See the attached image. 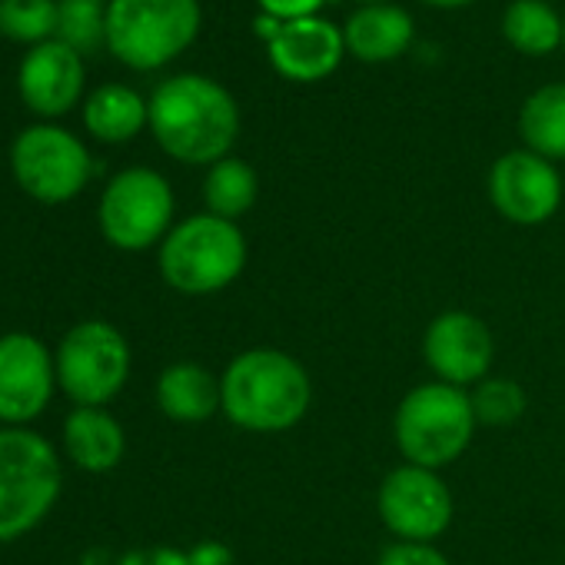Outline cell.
Listing matches in <instances>:
<instances>
[{
    "label": "cell",
    "instance_id": "10",
    "mask_svg": "<svg viewBox=\"0 0 565 565\" xmlns=\"http://www.w3.org/2000/svg\"><path fill=\"white\" fill-rule=\"evenodd\" d=\"M18 183L41 203H64L90 180V157L84 143L61 127H31L18 137L14 153Z\"/></svg>",
    "mask_w": 565,
    "mask_h": 565
},
{
    "label": "cell",
    "instance_id": "15",
    "mask_svg": "<svg viewBox=\"0 0 565 565\" xmlns=\"http://www.w3.org/2000/svg\"><path fill=\"white\" fill-rule=\"evenodd\" d=\"M84 87V67L81 54L61 41L38 44L21 67V94L31 104V110L44 117H57L74 107Z\"/></svg>",
    "mask_w": 565,
    "mask_h": 565
},
{
    "label": "cell",
    "instance_id": "18",
    "mask_svg": "<svg viewBox=\"0 0 565 565\" xmlns=\"http://www.w3.org/2000/svg\"><path fill=\"white\" fill-rule=\"evenodd\" d=\"M343 41L350 54H356L360 61H370V64L393 61L413 44V21L403 8L370 4L350 18Z\"/></svg>",
    "mask_w": 565,
    "mask_h": 565
},
{
    "label": "cell",
    "instance_id": "21",
    "mask_svg": "<svg viewBox=\"0 0 565 565\" xmlns=\"http://www.w3.org/2000/svg\"><path fill=\"white\" fill-rule=\"evenodd\" d=\"M256 193H259L256 170L246 160H236V157H223L220 163H213L206 180H203L206 213H213L220 220H233L236 223L243 213L253 210Z\"/></svg>",
    "mask_w": 565,
    "mask_h": 565
},
{
    "label": "cell",
    "instance_id": "2",
    "mask_svg": "<svg viewBox=\"0 0 565 565\" xmlns=\"http://www.w3.org/2000/svg\"><path fill=\"white\" fill-rule=\"evenodd\" d=\"M150 127L173 160L213 167L230 153L239 134V110L216 81L183 74L153 90Z\"/></svg>",
    "mask_w": 565,
    "mask_h": 565
},
{
    "label": "cell",
    "instance_id": "5",
    "mask_svg": "<svg viewBox=\"0 0 565 565\" xmlns=\"http://www.w3.org/2000/svg\"><path fill=\"white\" fill-rule=\"evenodd\" d=\"M61 495V459L31 429H0V542L31 532Z\"/></svg>",
    "mask_w": 565,
    "mask_h": 565
},
{
    "label": "cell",
    "instance_id": "9",
    "mask_svg": "<svg viewBox=\"0 0 565 565\" xmlns=\"http://www.w3.org/2000/svg\"><path fill=\"white\" fill-rule=\"evenodd\" d=\"M376 512L396 542H429L449 532L456 502L446 479L436 469L413 462L396 466L376 489Z\"/></svg>",
    "mask_w": 565,
    "mask_h": 565
},
{
    "label": "cell",
    "instance_id": "20",
    "mask_svg": "<svg viewBox=\"0 0 565 565\" xmlns=\"http://www.w3.org/2000/svg\"><path fill=\"white\" fill-rule=\"evenodd\" d=\"M519 134L525 150L545 160H565V84H548L522 104Z\"/></svg>",
    "mask_w": 565,
    "mask_h": 565
},
{
    "label": "cell",
    "instance_id": "32",
    "mask_svg": "<svg viewBox=\"0 0 565 565\" xmlns=\"http://www.w3.org/2000/svg\"><path fill=\"white\" fill-rule=\"evenodd\" d=\"M562 44H565V21H562Z\"/></svg>",
    "mask_w": 565,
    "mask_h": 565
},
{
    "label": "cell",
    "instance_id": "28",
    "mask_svg": "<svg viewBox=\"0 0 565 565\" xmlns=\"http://www.w3.org/2000/svg\"><path fill=\"white\" fill-rule=\"evenodd\" d=\"M117 565H190V555L170 545H157V548H134Z\"/></svg>",
    "mask_w": 565,
    "mask_h": 565
},
{
    "label": "cell",
    "instance_id": "24",
    "mask_svg": "<svg viewBox=\"0 0 565 565\" xmlns=\"http://www.w3.org/2000/svg\"><path fill=\"white\" fill-rule=\"evenodd\" d=\"M57 34L61 44L81 51H94L100 38H107L104 0H61L57 4Z\"/></svg>",
    "mask_w": 565,
    "mask_h": 565
},
{
    "label": "cell",
    "instance_id": "30",
    "mask_svg": "<svg viewBox=\"0 0 565 565\" xmlns=\"http://www.w3.org/2000/svg\"><path fill=\"white\" fill-rule=\"evenodd\" d=\"M433 8H462V4H472V0H426Z\"/></svg>",
    "mask_w": 565,
    "mask_h": 565
},
{
    "label": "cell",
    "instance_id": "26",
    "mask_svg": "<svg viewBox=\"0 0 565 565\" xmlns=\"http://www.w3.org/2000/svg\"><path fill=\"white\" fill-rule=\"evenodd\" d=\"M376 565H452L429 542H393L380 552Z\"/></svg>",
    "mask_w": 565,
    "mask_h": 565
},
{
    "label": "cell",
    "instance_id": "6",
    "mask_svg": "<svg viewBox=\"0 0 565 565\" xmlns=\"http://www.w3.org/2000/svg\"><path fill=\"white\" fill-rule=\"evenodd\" d=\"M196 31V0H110L107 8V44L137 71L173 61L193 44Z\"/></svg>",
    "mask_w": 565,
    "mask_h": 565
},
{
    "label": "cell",
    "instance_id": "25",
    "mask_svg": "<svg viewBox=\"0 0 565 565\" xmlns=\"http://www.w3.org/2000/svg\"><path fill=\"white\" fill-rule=\"evenodd\" d=\"M57 28L54 0H0V31L14 41H41Z\"/></svg>",
    "mask_w": 565,
    "mask_h": 565
},
{
    "label": "cell",
    "instance_id": "17",
    "mask_svg": "<svg viewBox=\"0 0 565 565\" xmlns=\"http://www.w3.org/2000/svg\"><path fill=\"white\" fill-rule=\"evenodd\" d=\"M64 446L81 469L107 472L124 459L127 439L110 413L97 406H77L64 423Z\"/></svg>",
    "mask_w": 565,
    "mask_h": 565
},
{
    "label": "cell",
    "instance_id": "4",
    "mask_svg": "<svg viewBox=\"0 0 565 565\" xmlns=\"http://www.w3.org/2000/svg\"><path fill=\"white\" fill-rule=\"evenodd\" d=\"M476 429L469 393L439 380L409 390L393 416V439L403 459L436 472L469 449Z\"/></svg>",
    "mask_w": 565,
    "mask_h": 565
},
{
    "label": "cell",
    "instance_id": "16",
    "mask_svg": "<svg viewBox=\"0 0 565 565\" xmlns=\"http://www.w3.org/2000/svg\"><path fill=\"white\" fill-rule=\"evenodd\" d=\"M157 406L173 423H206L223 409L220 380L200 363H173L157 380Z\"/></svg>",
    "mask_w": 565,
    "mask_h": 565
},
{
    "label": "cell",
    "instance_id": "12",
    "mask_svg": "<svg viewBox=\"0 0 565 565\" xmlns=\"http://www.w3.org/2000/svg\"><path fill=\"white\" fill-rule=\"evenodd\" d=\"M423 360L439 383L466 390L489 376L495 340L476 313L446 310L423 333Z\"/></svg>",
    "mask_w": 565,
    "mask_h": 565
},
{
    "label": "cell",
    "instance_id": "7",
    "mask_svg": "<svg viewBox=\"0 0 565 565\" xmlns=\"http://www.w3.org/2000/svg\"><path fill=\"white\" fill-rule=\"evenodd\" d=\"M57 383L77 406L110 403L130 376V347L124 333L104 320L77 323L57 350Z\"/></svg>",
    "mask_w": 565,
    "mask_h": 565
},
{
    "label": "cell",
    "instance_id": "23",
    "mask_svg": "<svg viewBox=\"0 0 565 565\" xmlns=\"http://www.w3.org/2000/svg\"><path fill=\"white\" fill-rule=\"evenodd\" d=\"M469 399H472L476 423L486 426V429H509V426H515L525 416V406H529L525 390L515 380H509V376H486L482 383L472 386Z\"/></svg>",
    "mask_w": 565,
    "mask_h": 565
},
{
    "label": "cell",
    "instance_id": "22",
    "mask_svg": "<svg viewBox=\"0 0 565 565\" xmlns=\"http://www.w3.org/2000/svg\"><path fill=\"white\" fill-rule=\"evenodd\" d=\"M502 34L515 51L542 57L562 44V21L545 0H512L502 14Z\"/></svg>",
    "mask_w": 565,
    "mask_h": 565
},
{
    "label": "cell",
    "instance_id": "14",
    "mask_svg": "<svg viewBox=\"0 0 565 565\" xmlns=\"http://www.w3.org/2000/svg\"><path fill=\"white\" fill-rule=\"evenodd\" d=\"M269 47V61L273 67L297 84H313L330 77L347 51L343 34L323 21V18H300V21H287L279 28V34L266 44Z\"/></svg>",
    "mask_w": 565,
    "mask_h": 565
},
{
    "label": "cell",
    "instance_id": "31",
    "mask_svg": "<svg viewBox=\"0 0 565 565\" xmlns=\"http://www.w3.org/2000/svg\"><path fill=\"white\" fill-rule=\"evenodd\" d=\"M363 4H366V8H370V4H380V0H363Z\"/></svg>",
    "mask_w": 565,
    "mask_h": 565
},
{
    "label": "cell",
    "instance_id": "29",
    "mask_svg": "<svg viewBox=\"0 0 565 565\" xmlns=\"http://www.w3.org/2000/svg\"><path fill=\"white\" fill-rule=\"evenodd\" d=\"M186 555H190V565H233V548L220 539L196 542Z\"/></svg>",
    "mask_w": 565,
    "mask_h": 565
},
{
    "label": "cell",
    "instance_id": "8",
    "mask_svg": "<svg viewBox=\"0 0 565 565\" xmlns=\"http://www.w3.org/2000/svg\"><path fill=\"white\" fill-rule=\"evenodd\" d=\"M173 220L170 183L147 167L124 170L110 180L100 200V230L110 246L140 253L167 239Z\"/></svg>",
    "mask_w": 565,
    "mask_h": 565
},
{
    "label": "cell",
    "instance_id": "1",
    "mask_svg": "<svg viewBox=\"0 0 565 565\" xmlns=\"http://www.w3.org/2000/svg\"><path fill=\"white\" fill-rule=\"evenodd\" d=\"M223 416L256 436H279L303 423L313 403L307 366L276 347H253L230 360L220 376Z\"/></svg>",
    "mask_w": 565,
    "mask_h": 565
},
{
    "label": "cell",
    "instance_id": "27",
    "mask_svg": "<svg viewBox=\"0 0 565 565\" xmlns=\"http://www.w3.org/2000/svg\"><path fill=\"white\" fill-rule=\"evenodd\" d=\"M323 0H259V8L266 18H276V21H300V18H313L320 11Z\"/></svg>",
    "mask_w": 565,
    "mask_h": 565
},
{
    "label": "cell",
    "instance_id": "13",
    "mask_svg": "<svg viewBox=\"0 0 565 565\" xmlns=\"http://www.w3.org/2000/svg\"><path fill=\"white\" fill-rule=\"evenodd\" d=\"M57 366L41 340L28 333L0 337V423H31L51 403Z\"/></svg>",
    "mask_w": 565,
    "mask_h": 565
},
{
    "label": "cell",
    "instance_id": "19",
    "mask_svg": "<svg viewBox=\"0 0 565 565\" xmlns=\"http://www.w3.org/2000/svg\"><path fill=\"white\" fill-rule=\"evenodd\" d=\"M84 120H87V130L97 140L124 143V140H130V137H137L143 130V124L150 120V107L140 100L137 90L110 84V87L94 90V97L87 100Z\"/></svg>",
    "mask_w": 565,
    "mask_h": 565
},
{
    "label": "cell",
    "instance_id": "11",
    "mask_svg": "<svg viewBox=\"0 0 565 565\" xmlns=\"http://www.w3.org/2000/svg\"><path fill=\"white\" fill-rule=\"evenodd\" d=\"M489 200L515 226L548 223L562 206V177L532 150L502 153L489 170Z\"/></svg>",
    "mask_w": 565,
    "mask_h": 565
},
{
    "label": "cell",
    "instance_id": "3",
    "mask_svg": "<svg viewBox=\"0 0 565 565\" xmlns=\"http://www.w3.org/2000/svg\"><path fill=\"white\" fill-rule=\"evenodd\" d=\"M246 236L233 220L196 213L177 223L160 243V276L183 297H210L226 290L246 269Z\"/></svg>",
    "mask_w": 565,
    "mask_h": 565
}]
</instances>
